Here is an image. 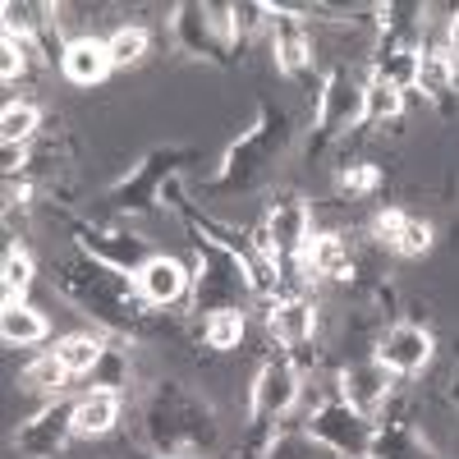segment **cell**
Instances as JSON below:
<instances>
[{"label": "cell", "mask_w": 459, "mask_h": 459, "mask_svg": "<svg viewBox=\"0 0 459 459\" xmlns=\"http://www.w3.org/2000/svg\"><path fill=\"white\" fill-rule=\"evenodd\" d=\"M368 423H363V413L359 409H350V404H331V409H322L317 418H313V441H322L326 450H335V455H363L368 450Z\"/></svg>", "instance_id": "1"}, {"label": "cell", "mask_w": 459, "mask_h": 459, "mask_svg": "<svg viewBox=\"0 0 459 459\" xmlns=\"http://www.w3.org/2000/svg\"><path fill=\"white\" fill-rule=\"evenodd\" d=\"M432 359V335L423 326H391L386 340H381V350H377V363L386 368V372H423Z\"/></svg>", "instance_id": "2"}, {"label": "cell", "mask_w": 459, "mask_h": 459, "mask_svg": "<svg viewBox=\"0 0 459 459\" xmlns=\"http://www.w3.org/2000/svg\"><path fill=\"white\" fill-rule=\"evenodd\" d=\"M60 69H65V79L74 88H97L115 65H110L106 42H97V37H74V42L65 47V56H60Z\"/></svg>", "instance_id": "3"}, {"label": "cell", "mask_w": 459, "mask_h": 459, "mask_svg": "<svg viewBox=\"0 0 459 459\" xmlns=\"http://www.w3.org/2000/svg\"><path fill=\"white\" fill-rule=\"evenodd\" d=\"M134 281H138V294L147 303H175L188 290V266L175 262V257H147Z\"/></svg>", "instance_id": "4"}, {"label": "cell", "mask_w": 459, "mask_h": 459, "mask_svg": "<svg viewBox=\"0 0 459 459\" xmlns=\"http://www.w3.org/2000/svg\"><path fill=\"white\" fill-rule=\"evenodd\" d=\"M266 235H272V239H266V248H272V253H303V248H308V239H313L308 207H303V203H281L272 212Z\"/></svg>", "instance_id": "5"}, {"label": "cell", "mask_w": 459, "mask_h": 459, "mask_svg": "<svg viewBox=\"0 0 459 459\" xmlns=\"http://www.w3.org/2000/svg\"><path fill=\"white\" fill-rule=\"evenodd\" d=\"M294 400H299V377H294V368H290V363H266V368L257 372V386H253V409L272 418V413H285Z\"/></svg>", "instance_id": "6"}, {"label": "cell", "mask_w": 459, "mask_h": 459, "mask_svg": "<svg viewBox=\"0 0 459 459\" xmlns=\"http://www.w3.org/2000/svg\"><path fill=\"white\" fill-rule=\"evenodd\" d=\"M120 423V395L115 391H92L69 409V432L74 437H106Z\"/></svg>", "instance_id": "7"}, {"label": "cell", "mask_w": 459, "mask_h": 459, "mask_svg": "<svg viewBox=\"0 0 459 459\" xmlns=\"http://www.w3.org/2000/svg\"><path fill=\"white\" fill-rule=\"evenodd\" d=\"M386 391H391V372L381 368L377 359L344 372V404L359 409V413H368L372 404H381V400H386Z\"/></svg>", "instance_id": "8"}, {"label": "cell", "mask_w": 459, "mask_h": 459, "mask_svg": "<svg viewBox=\"0 0 459 459\" xmlns=\"http://www.w3.org/2000/svg\"><path fill=\"white\" fill-rule=\"evenodd\" d=\"M303 266H308L313 276H326V281H344L354 272L350 262V244H344L340 235H313L308 248H303Z\"/></svg>", "instance_id": "9"}, {"label": "cell", "mask_w": 459, "mask_h": 459, "mask_svg": "<svg viewBox=\"0 0 459 459\" xmlns=\"http://www.w3.org/2000/svg\"><path fill=\"white\" fill-rule=\"evenodd\" d=\"M0 335H5V344H19V350H28V344L47 340V317L37 308H23V303H14V308L0 313Z\"/></svg>", "instance_id": "10"}, {"label": "cell", "mask_w": 459, "mask_h": 459, "mask_svg": "<svg viewBox=\"0 0 459 459\" xmlns=\"http://www.w3.org/2000/svg\"><path fill=\"white\" fill-rule=\"evenodd\" d=\"M51 354L69 368V377H83V372H92V368L101 363L106 350H101V340H97V335H65Z\"/></svg>", "instance_id": "11"}, {"label": "cell", "mask_w": 459, "mask_h": 459, "mask_svg": "<svg viewBox=\"0 0 459 459\" xmlns=\"http://www.w3.org/2000/svg\"><path fill=\"white\" fill-rule=\"evenodd\" d=\"M272 335L281 344H303L313 335V308H308V303H299V299L281 303V308L272 313Z\"/></svg>", "instance_id": "12"}, {"label": "cell", "mask_w": 459, "mask_h": 459, "mask_svg": "<svg viewBox=\"0 0 459 459\" xmlns=\"http://www.w3.org/2000/svg\"><path fill=\"white\" fill-rule=\"evenodd\" d=\"M322 115H326V125H350V120H363V92L344 79L331 83V92H326V106H322Z\"/></svg>", "instance_id": "13"}, {"label": "cell", "mask_w": 459, "mask_h": 459, "mask_svg": "<svg viewBox=\"0 0 459 459\" xmlns=\"http://www.w3.org/2000/svg\"><path fill=\"white\" fill-rule=\"evenodd\" d=\"M37 125H42V115H37V106H28V101H10L5 110H0V138H5V147H23L37 134Z\"/></svg>", "instance_id": "14"}, {"label": "cell", "mask_w": 459, "mask_h": 459, "mask_svg": "<svg viewBox=\"0 0 459 459\" xmlns=\"http://www.w3.org/2000/svg\"><path fill=\"white\" fill-rule=\"evenodd\" d=\"M106 51H110V65H138L147 56V28L138 23H125L106 37Z\"/></svg>", "instance_id": "15"}, {"label": "cell", "mask_w": 459, "mask_h": 459, "mask_svg": "<svg viewBox=\"0 0 459 459\" xmlns=\"http://www.w3.org/2000/svg\"><path fill=\"white\" fill-rule=\"evenodd\" d=\"M69 381V368L56 359V354H42V359H32L28 368H23V386L28 391H42V395H56L60 386Z\"/></svg>", "instance_id": "16"}, {"label": "cell", "mask_w": 459, "mask_h": 459, "mask_svg": "<svg viewBox=\"0 0 459 459\" xmlns=\"http://www.w3.org/2000/svg\"><path fill=\"white\" fill-rule=\"evenodd\" d=\"M244 340V313L239 308H216L207 322V344L212 350H239Z\"/></svg>", "instance_id": "17"}, {"label": "cell", "mask_w": 459, "mask_h": 459, "mask_svg": "<svg viewBox=\"0 0 459 459\" xmlns=\"http://www.w3.org/2000/svg\"><path fill=\"white\" fill-rule=\"evenodd\" d=\"M400 110H404V92L400 88H391V83L363 88V115L368 120H395Z\"/></svg>", "instance_id": "18"}, {"label": "cell", "mask_w": 459, "mask_h": 459, "mask_svg": "<svg viewBox=\"0 0 459 459\" xmlns=\"http://www.w3.org/2000/svg\"><path fill=\"white\" fill-rule=\"evenodd\" d=\"M5 308H14V303L28 294V285H32V257L28 253H19V248H10L5 253Z\"/></svg>", "instance_id": "19"}, {"label": "cell", "mask_w": 459, "mask_h": 459, "mask_svg": "<svg viewBox=\"0 0 459 459\" xmlns=\"http://www.w3.org/2000/svg\"><path fill=\"white\" fill-rule=\"evenodd\" d=\"M391 248L404 253V257H423V253L432 248V225L418 221V216H404V221H400V235L391 239Z\"/></svg>", "instance_id": "20"}, {"label": "cell", "mask_w": 459, "mask_h": 459, "mask_svg": "<svg viewBox=\"0 0 459 459\" xmlns=\"http://www.w3.org/2000/svg\"><path fill=\"white\" fill-rule=\"evenodd\" d=\"M372 184H377V170H372V166H350V170L340 175V188H344V194H350V198L368 194Z\"/></svg>", "instance_id": "21"}, {"label": "cell", "mask_w": 459, "mask_h": 459, "mask_svg": "<svg viewBox=\"0 0 459 459\" xmlns=\"http://www.w3.org/2000/svg\"><path fill=\"white\" fill-rule=\"evenodd\" d=\"M450 47H455V51H459V19H455V23H450Z\"/></svg>", "instance_id": "22"}]
</instances>
